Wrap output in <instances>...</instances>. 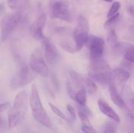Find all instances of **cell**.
<instances>
[{"label":"cell","instance_id":"9c48e42d","mask_svg":"<svg viewBox=\"0 0 134 133\" xmlns=\"http://www.w3.org/2000/svg\"><path fill=\"white\" fill-rule=\"evenodd\" d=\"M41 42L44 47V57L47 62L51 65H56L60 58V55L57 48L47 38H44Z\"/></svg>","mask_w":134,"mask_h":133},{"label":"cell","instance_id":"4316f807","mask_svg":"<svg viewBox=\"0 0 134 133\" xmlns=\"http://www.w3.org/2000/svg\"><path fill=\"white\" fill-rule=\"evenodd\" d=\"M75 86L73 85V83L72 84L69 81L67 82V84H66L67 91H68V94H69V96H70L72 99H75L76 93H77V91H75Z\"/></svg>","mask_w":134,"mask_h":133},{"label":"cell","instance_id":"30bf717a","mask_svg":"<svg viewBox=\"0 0 134 133\" xmlns=\"http://www.w3.org/2000/svg\"><path fill=\"white\" fill-rule=\"evenodd\" d=\"M88 75L94 82H98L101 85H108L109 86L111 83L113 82L114 77L113 72L105 71V72H88Z\"/></svg>","mask_w":134,"mask_h":133},{"label":"cell","instance_id":"44dd1931","mask_svg":"<svg viewBox=\"0 0 134 133\" xmlns=\"http://www.w3.org/2000/svg\"><path fill=\"white\" fill-rule=\"evenodd\" d=\"M60 45L64 50H65L67 52H71V53H74L76 52L75 45H73V43L69 40H62L60 43Z\"/></svg>","mask_w":134,"mask_h":133},{"label":"cell","instance_id":"d6986e66","mask_svg":"<svg viewBox=\"0 0 134 133\" xmlns=\"http://www.w3.org/2000/svg\"><path fill=\"white\" fill-rule=\"evenodd\" d=\"M124 59L134 64V46L128 44L126 50L124 53Z\"/></svg>","mask_w":134,"mask_h":133},{"label":"cell","instance_id":"52a82bcc","mask_svg":"<svg viewBox=\"0 0 134 133\" xmlns=\"http://www.w3.org/2000/svg\"><path fill=\"white\" fill-rule=\"evenodd\" d=\"M51 17L62 20L71 22L72 15L70 6L68 1L65 0H52L51 3Z\"/></svg>","mask_w":134,"mask_h":133},{"label":"cell","instance_id":"e0dca14e","mask_svg":"<svg viewBox=\"0 0 134 133\" xmlns=\"http://www.w3.org/2000/svg\"><path fill=\"white\" fill-rule=\"evenodd\" d=\"M30 33L31 34V35L34 38V39H35L36 40H41V41H42L45 38V37L43 35V31L38 29L35 27V24H33L30 27Z\"/></svg>","mask_w":134,"mask_h":133},{"label":"cell","instance_id":"4fadbf2b","mask_svg":"<svg viewBox=\"0 0 134 133\" xmlns=\"http://www.w3.org/2000/svg\"><path fill=\"white\" fill-rule=\"evenodd\" d=\"M109 87L110 95H111V98L112 101L118 107L122 108V109L126 108V104L125 101L124 100L123 98L120 96L119 93L118 92L117 89H116V86H115V84L114 83V82L111 83V84L109 86Z\"/></svg>","mask_w":134,"mask_h":133},{"label":"cell","instance_id":"83f0119b","mask_svg":"<svg viewBox=\"0 0 134 133\" xmlns=\"http://www.w3.org/2000/svg\"><path fill=\"white\" fill-rule=\"evenodd\" d=\"M103 133H116V129L113 125L111 123L107 124L103 130Z\"/></svg>","mask_w":134,"mask_h":133},{"label":"cell","instance_id":"8992f818","mask_svg":"<svg viewBox=\"0 0 134 133\" xmlns=\"http://www.w3.org/2000/svg\"><path fill=\"white\" fill-rule=\"evenodd\" d=\"M30 66L34 72L43 78H47L48 76L49 69L43 59L40 48L35 49L30 55Z\"/></svg>","mask_w":134,"mask_h":133},{"label":"cell","instance_id":"3957f363","mask_svg":"<svg viewBox=\"0 0 134 133\" xmlns=\"http://www.w3.org/2000/svg\"><path fill=\"white\" fill-rule=\"evenodd\" d=\"M37 75L30 66H22L12 77L10 82V89L12 91H15L27 86L35 80Z\"/></svg>","mask_w":134,"mask_h":133},{"label":"cell","instance_id":"f546056e","mask_svg":"<svg viewBox=\"0 0 134 133\" xmlns=\"http://www.w3.org/2000/svg\"><path fill=\"white\" fill-rule=\"evenodd\" d=\"M11 106V104L9 102L3 103H0V113H3V112L6 111L7 110L9 109Z\"/></svg>","mask_w":134,"mask_h":133},{"label":"cell","instance_id":"1f68e13d","mask_svg":"<svg viewBox=\"0 0 134 133\" xmlns=\"http://www.w3.org/2000/svg\"><path fill=\"white\" fill-rule=\"evenodd\" d=\"M82 130L85 133H97L93 126H85L82 125Z\"/></svg>","mask_w":134,"mask_h":133},{"label":"cell","instance_id":"7402d4cb","mask_svg":"<svg viewBox=\"0 0 134 133\" xmlns=\"http://www.w3.org/2000/svg\"><path fill=\"white\" fill-rule=\"evenodd\" d=\"M107 41L112 48H113L119 43H118L117 35L116 33V31L114 29H111L110 31L108 37H107Z\"/></svg>","mask_w":134,"mask_h":133},{"label":"cell","instance_id":"4dcf8cb0","mask_svg":"<svg viewBox=\"0 0 134 133\" xmlns=\"http://www.w3.org/2000/svg\"><path fill=\"white\" fill-rule=\"evenodd\" d=\"M67 110L69 112V114H70L71 117L73 119H76V112L75 111L74 108L72 106H71L70 104H68L67 105Z\"/></svg>","mask_w":134,"mask_h":133},{"label":"cell","instance_id":"d4e9b609","mask_svg":"<svg viewBox=\"0 0 134 133\" xmlns=\"http://www.w3.org/2000/svg\"><path fill=\"white\" fill-rule=\"evenodd\" d=\"M79 117L80 119H81V123H82V126H92L91 123H90V120H89L88 116H86L85 113H83L81 111H79L78 112Z\"/></svg>","mask_w":134,"mask_h":133},{"label":"cell","instance_id":"277c9868","mask_svg":"<svg viewBox=\"0 0 134 133\" xmlns=\"http://www.w3.org/2000/svg\"><path fill=\"white\" fill-rule=\"evenodd\" d=\"M88 31L89 25L87 20L83 16H79L77 26L73 31L76 52L81 51L86 44L89 39Z\"/></svg>","mask_w":134,"mask_h":133},{"label":"cell","instance_id":"ac0fdd59","mask_svg":"<svg viewBox=\"0 0 134 133\" xmlns=\"http://www.w3.org/2000/svg\"><path fill=\"white\" fill-rule=\"evenodd\" d=\"M85 86H86L88 92L90 94V95H94L96 93L97 91V86L96 83H94V81L91 79V78H86L85 79Z\"/></svg>","mask_w":134,"mask_h":133},{"label":"cell","instance_id":"484cf974","mask_svg":"<svg viewBox=\"0 0 134 133\" xmlns=\"http://www.w3.org/2000/svg\"><path fill=\"white\" fill-rule=\"evenodd\" d=\"M48 106H49V107L51 108V110H52L55 114L57 115L58 117H60V118L62 119L65 120V121H68V119H67L66 116H65V114H64V113H63V112H62L58 108H57L56 106H54V104H52V103L51 102H48Z\"/></svg>","mask_w":134,"mask_h":133},{"label":"cell","instance_id":"5b68a950","mask_svg":"<svg viewBox=\"0 0 134 133\" xmlns=\"http://www.w3.org/2000/svg\"><path fill=\"white\" fill-rule=\"evenodd\" d=\"M22 16L19 12L9 13L6 14L0 23L1 40L5 41L9 37L21 21Z\"/></svg>","mask_w":134,"mask_h":133},{"label":"cell","instance_id":"f1b7e54d","mask_svg":"<svg viewBox=\"0 0 134 133\" xmlns=\"http://www.w3.org/2000/svg\"><path fill=\"white\" fill-rule=\"evenodd\" d=\"M7 3L9 8L11 9H16L18 7L19 0H7Z\"/></svg>","mask_w":134,"mask_h":133},{"label":"cell","instance_id":"5bb4252c","mask_svg":"<svg viewBox=\"0 0 134 133\" xmlns=\"http://www.w3.org/2000/svg\"><path fill=\"white\" fill-rule=\"evenodd\" d=\"M114 79L119 83H124L128 80L130 77V74L129 71L124 68L119 66L113 70V72Z\"/></svg>","mask_w":134,"mask_h":133},{"label":"cell","instance_id":"9a60e30c","mask_svg":"<svg viewBox=\"0 0 134 133\" xmlns=\"http://www.w3.org/2000/svg\"><path fill=\"white\" fill-rule=\"evenodd\" d=\"M69 75L71 78L73 83L76 87L78 88H82L85 86V79L84 77H82L79 73L77 72L75 70H71L69 72Z\"/></svg>","mask_w":134,"mask_h":133},{"label":"cell","instance_id":"2e32d148","mask_svg":"<svg viewBox=\"0 0 134 133\" xmlns=\"http://www.w3.org/2000/svg\"><path fill=\"white\" fill-rule=\"evenodd\" d=\"M86 90L85 87L80 88L77 92L75 95V100L77 103L81 106H86V101H87V96H86Z\"/></svg>","mask_w":134,"mask_h":133},{"label":"cell","instance_id":"6da1fadb","mask_svg":"<svg viewBox=\"0 0 134 133\" xmlns=\"http://www.w3.org/2000/svg\"><path fill=\"white\" fill-rule=\"evenodd\" d=\"M28 98L27 92L24 90L18 93L14 98V102L8 112V126L9 129H14L24 119L27 111Z\"/></svg>","mask_w":134,"mask_h":133},{"label":"cell","instance_id":"836d02e7","mask_svg":"<svg viewBox=\"0 0 134 133\" xmlns=\"http://www.w3.org/2000/svg\"><path fill=\"white\" fill-rule=\"evenodd\" d=\"M3 10V5L0 3V12L2 11Z\"/></svg>","mask_w":134,"mask_h":133},{"label":"cell","instance_id":"cb8c5ba5","mask_svg":"<svg viewBox=\"0 0 134 133\" xmlns=\"http://www.w3.org/2000/svg\"><path fill=\"white\" fill-rule=\"evenodd\" d=\"M120 6H121V5H120V3L118 2V1H116V2L113 3L112 6H111V9H109L108 13H107V18H111V17H112L113 16L117 14L118 13L117 12L118 10L120 9Z\"/></svg>","mask_w":134,"mask_h":133},{"label":"cell","instance_id":"e575fe53","mask_svg":"<svg viewBox=\"0 0 134 133\" xmlns=\"http://www.w3.org/2000/svg\"><path fill=\"white\" fill-rule=\"evenodd\" d=\"M103 1H106V2L111 3V2H112V1H113V0H103Z\"/></svg>","mask_w":134,"mask_h":133},{"label":"cell","instance_id":"603a6c76","mask_svg":"<svg viewBox=\"0 0 134 133\" xmlns=\"http://www.w3.org/2000/svg\"><path fill=\"white\" fill-rule=\"evenodd\" d=\"M119 17H120V14L119 13L117 14H116L115 15L113 16L111 18H109L108 20L105 22V23L104 26L105 27H111L114 26L115 24H116L117 23V22L119 20Z\"/></svg>","mask_w":134,"mask_h":133},{"label":"cell","instance_id":"7c38bea8","mask_svg":"<svg viewBox=\"0 0 134 133\" xmlns=\"http://www.w3.org/2000/svg\"><path fill=\"white\" fill-rule=\"evenodd\" d=\"M105 71H111V68L108 63L103 57L94 59H90L88 72H96Z\"/></svg>","mask_w":134,"mask_h":133},{"label":"cell","instance_id":"ba28073f","mask_svg":"<svg viewBox=\"0 0 134 133\" xmlns=\"http://www.w3.org/2000/svg\"><path fill=\"white\" fill-rule=\"evenodd\" d=\"M86 44L90 50V59L103 57L105 51V42L102 38L95 36L89 37Z\"/></svg>","mask_w":134,"mask_h":133},{"label":"cell","instance_id":"d6a6232c","mask_svg":"<svg viewBox=\"0 0 134 133\" xmlns=\"http://www.w3.org/2000/svg\"><path fill=\"white\" fill-rule=\"evenodd\" d=\"M129 10H130V13H132V14H134V7H133V6L130 7Z\"/></svg>","mask_w":134,"mask_h":133},{"label":"cell","instance_id":"7a4b0ae2","mask_svg":"<svg viewBox=\"0 0 134 133\" xmlns=\"http://www.w3.org/2000/svg\"><path fill=\"white\" fill-rule=\"evenodd\" d=\"M30 105L32 111L33 117L35 121L45 127L52 128V121L43 107L39 96L37 87L35 84H33L31 86Z\"/></svg>","mask_w":134,"mask_h":133},{"label":"cell","instance_id":"8fae6325","mask_svg":"<svg viewBox=\"0 0 134 133\" xmlns=\"http://www.w3.org/2000/svg\"><path fill=\"white\" fill-rule=\"evenodd\" d=\"M98 104L99 110L103 114L118 123H120V117L104 99H99L98 101Z\"/></svg>","mask_w":134,"mask_h":133},{"label":"cell","instance_id":"ffe728a7","mask_svg":"<svg viewBox=\"0 0 134 133\" xmlns=\"http://www.w3.org/2000/svg\"><path fill=\"white\" fill-rule=\"evenodd\" d=\"M47 16L46 14H42L39 16V18L37 20V22H35V27L40 31H43V29L45 27L46 23H47Z\"/></svg>","mask_w":134,"mask_h":133}]
</instances>
